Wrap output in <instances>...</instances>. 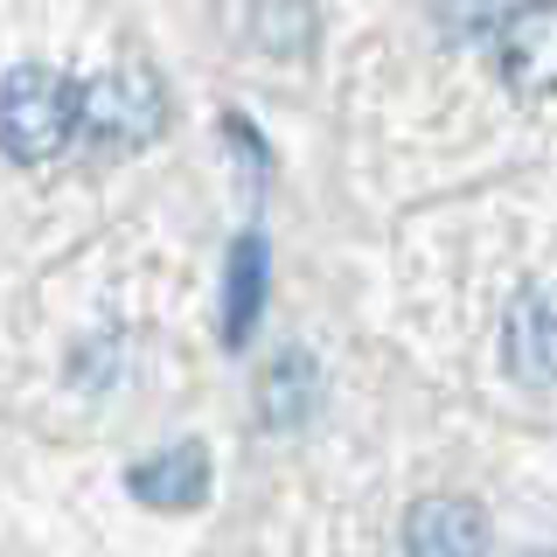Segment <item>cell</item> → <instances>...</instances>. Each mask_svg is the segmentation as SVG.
Listing matches in <instances>:
<instances>
[{
  "label": "cell",
  "mask_w": 557,
  "mask_h": 557,
  "mask_svg": "<svg viewBox=\"0 0 557 557\" xmlns=\"http://www.w3.org/2000/svg\"><path fill=\"white\" fill-rule=\"evenodd\" d=\"M77 133H84V84L57 77V70H42V63L8 70V84H0V153H8V161L42 168V161H57Z\"/></svg>",
  "instance_id": "1"
},
{
  "label": "cell",
  "mask_w": 557,
  "mask_h": 557,
  "mask_svg": "<svg viewBox=\"0 0 557 557\" xmlns=\"http://www.w3.org/2000/svg\"><path fill=\"white\" fill-rule=\"evenodd\" d=\"M168 126V91L153 70H112V77L84 84V133L98 147H147Z\"/></svg>",
  "instance_id": "2"
},
{
  "label": "cell",
  "mask_w": 557,
  "mask_h": 557,
  "mask_svg": "<svg viewBox=\"0 0 557 557\" xmlns=\"http://www.w3.org/2000/svg\"><path fill=\"white\" fill-rule=\"evenodd\" d=\"M502 77L530 98L557 91V0H516L502 22Z\"/></svg>",
  "instance_id": "3"
},
{
  "label": "cell",
  "mask_w": 557,
  "mask_h": 557,
  "mask_svg": "<svg viewBox=\"0 0 557 557\" xmlns=\"http://www.w3.org/2000/svg\"><path fill=\"white\" fill-rule=\"evenodd\" d=\"M405 557H487V516L460 495H425L405 516Z\"/></svg>",
  "instance_id": "4"
},
{
  "label": "cell",
  "mask_w": 557,
  "mask_h": 557,
  "mask_svg": "<svg viewBox=\"0 0 557 557\" xmlns=\"http://www.w3.org/2000/svg\"><path fill=\"white\" fill-rule=\"evenodd\" d=\"M133 502H147V509H161V516H182V509H202L209 502V446H168V453H153V460H139L133 474Z\"/></svg>",
  "instance_id": "5"
},
{
  "label": "cell",
  "mask_w": 557,
  "mask_h": 557,
  "mask_svg": "<svg viewBox=\"0 0 557 557\" xmlns=\"http://www.w3.org/2000/svg\"><path fill=\"white\" fill-rule=\"evenodd\" d=\"M509 376L557 383V293L530 286L509 313Z\"/></svg>",
  "instance_id": "6"
},
{
  "label": "cell",
  "mask_w": 557,
  "mask_h": 557,
  "mask_svg": "<svg viewBox=\"0 0 557 557\" xmlns=\"http://www.w3.org/2000/svg\"><path fill=\"white\" fill-rule=\"evenodd\" d=\"M313 405H321V362H313L307 348H286V356L258 376V418H265L272 432H293V425L313 418Z\"/></svg>",
  "instance_id": "7"
},
{
  "label": "cell",
  "mask_w": 557,
  "mask_h": 557,
  "mask_svg": "<svg viewBox=\"0 0 557 557\" xmlns=\"http://www.w3.org/2000/svg\"><path fill=\"white\" fill-rule=\"evenodd\" d=\"M258 307H265V237L244 231L231 244V278H223V342H231V348L251 342Z\"/></svg>",
  "instance_id": "8"
},
{
  "label": "cell",
  "mask_w": 557,
  "mask_h": 557,
  "mask_svg": "<svg viewBox=\"0 0 557 557\" xmlns=\"http://www.w3.org/2000/svg\"><path fill=\"white\" fill-rule=\"evenodd\" d=\"M251 42L272 49V57H307L313 49V0H258Z\"/></svg>",
  "instance_id": "9"
},
{
  "label": "cell",
  "mask_w": 557,
  "mask_h": 557,
  "mask_svg": "<svg viewBox=\"0 0 557 557\" xmlns=\"http://www.w3.org/2000/svg\"><path fill=\"white\" fill-rule=\"evenodd\" d=\"M446 42H481V35H502V22L516 14V0H432Z\"/></svg>",
  "instance_id": "10"
}]
</instances>
